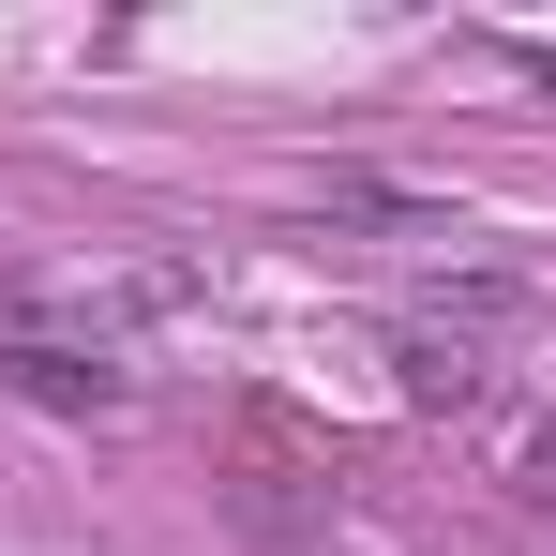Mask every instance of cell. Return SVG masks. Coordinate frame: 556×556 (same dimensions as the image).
<instances>
[{
    "label": "cell",
    "mask_w": 556,
    "mask_h": 556,
    "mask_svg": "<svg viewBox=\"0 0 556 556\" xmlns=\"http://www.w3.org/2000/svg\"><path fill=\"white\" fill-rule=\"evenodd\" d=\"M0 376L46 391V406H105V391H121V362H91V346H0Z\"/></svg>",
    "instance_id": "obj_1"
}]
</instances>
